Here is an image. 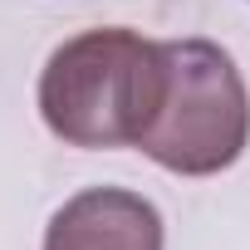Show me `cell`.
Segmentation results:
<instances>
[{
	"instance_id": "6da1fadb",
	"label": "cell",
	"mask_w": 250,
	"mask_h": 250,
	"mask_svg": "<svg viewBox=\"0 0 250 250\" xmlns=\"http://www.w3.org/2000/svg\"><path fill=\"white\" fill-rule=\"evenodd\" d=\"M167 83L162 40L138 30H83L40 69V118L69 147H138Z\"/></svg>"
},
{
	"instance_id": "7a4b0ae2",
	"label": "cell",
	"mask_w": 250,
	"mask_h": 250,
	"mask_svg": "<svg viewBox=\"0 0 250 250\" xmlns=\"http://www.w3.org/2000/svg\"><path fill=\"white\" fill-rule=\"evenodd\" d=\"M167 83L143 152L177 177H216L250 143V93L235 59L211 40H162Z\"/></svg>"
},
{
	"instance_id": "3957f363",
	"label": "cell",
	"mask_w": 250,
	"mask_h": 250,
	"mask_svg": "<svg viewBox=\"0 0 250 250\" xmlns=\"http://www.w3.org/2000/svg\"><path fill=\"white\" fill-rule=\"evenodd\" d=\"M44 250H162V211L138 191L88 187L49 216Z\"/></svg>"
}]
</instances>
